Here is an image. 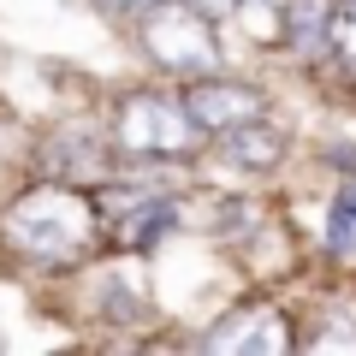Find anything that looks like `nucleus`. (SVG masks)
<instances>
[{
    "instance_id": "f257e3e1",
    "label": "nucleus",
    "mask_w": 356,
    "mask_h": 356,
    "mask_svg": "<svg viewBox=\"0 0 356 356\" xmlns=\"http://www.w3.org/2000/svg\"><path fill=\"white\" fill-rule=\"evenodd\" d=\"M107 250V220L102 196L83 184H60V178L30 172L6 202H0V267L13 273H72L89 267Z\"/></svg>"
},
{
    "instance_id": "f03ea898",
    "label": "nucleus",
    "mask_w": 356,
    "mask_h": 356,
    "mask_svg": "<svg viewBox=\"0 0 356 356\" xmlns=\"http://www.w3.org/2000/svg\"><path fill=\"white\" fill-rule=\"evenodd\" d=\"M102 125H107L119 166H196L208 154V137L191 119L172 77L113 89L102 102Z\"/></svg>"
},
{
    "instance_id": "7ed1b4c3",
    "label": "nucleus",
    "mask_w": 356,
    "mask_h": 356,
    "mask_svg": "<svg viewBox=\"0 0 356 356\" xmlns=\"http://www.w3.org/2000/svg\"><path fill=\"white\" fill-rule=\"evenodd\" d=\"M125 36L137 48V60L154 77H172V83H184L196 72H214V65H232L226 24H214L208 13H196L184 0H154L143 18H131Z\"/></svg>"
},
{
    "instance_id": "20e7f679",
    "label": "nucleus",
    "mask_w": 356,
    "mask_h": 356,
    "mask_svg": "<svg viewBox=\"0 0 356 356\" xmlns=\"http://www.w3.org/2000/svg\"><path fill=\"white\" fill-rule=\"evenodd\" d=\"M24 166L36 178H60V184H83V191H102L107 178L119 172V154L107 143L102 113L83 119H60V125H42L24 137Z\"/></svg>"
},
{
    "instance_id": "39448f33",
    "label": "nucleus",
    "mask_w": 356,
    "mask_h": 356,
    "mask_svg": "<svg viewBox=\"0 0 356 356\" xmlns=\"http://www.w3.org/2000/svg\"><path fill=\"white\" fill-rule=\"evenodd\" d=\"M202 161H214L232 184H267V178H280L285 166L297 161V131H291V119L273 107V113H261V119H243V125L208 137Z\"/></svg>"
},
{
    "instance_id": "423d86ee",
    "label": "nucleus",
    "mask_w": 356,
    "mask_h": 356,
    "mask_svg": "<svg viewBox=\"0 0 356 356\" xmlns=\"http://www.w3.org/2000/svg\"><path fill=\"white\" fill-rule=\"evenodd\" d=\"M196 350H226V356H280L297 350V321L280 297H243V303H226L202 321L196 332Z\"/></svg>"
},
{
    "instance_id": "0eeeda50",
    "label": "nucleus",
    "mask_w": 356,
    "mask_h": 356,
    "mask_svg": "<svg viewBox=\"0 0 356 356\" xmlns=\"http://www.w3.org/2000/svg\"><path fill=\"white\" fill-rule=\"evenodd\" d=\"M178 95H184V107H191V119L202 125V137H220V131L243 125V119H261L273 113V89L261 83L255 72H238V65H214V72H196L178 83Z\"/></svg>"
},
{
    "instance_id": "6e6552de",
    "label": "nucleus",
    "mask_w": 356,
    "mask_h": 356,
    "mask_svg": "<svg viewBox=\"0 0 356 356\" xmlns=\"http://www.w3.org/2000/svg\"><path fill=\"white\" fill-rule=\"evenodd\" d=\"M83 315L95 321V327H119V332L149 327V321H154V291H149V280H143V255L113 250V261L89 267Z\"/></svg>"
},
{
    "instance_id": "1a4fd4ad",
    "label": "nucleus",
    "mask_w": 356,
    "mask_h": 356,
    "mask_svg": "<svg viewBox=\"0 0 356 356\" xmlns=\"http://www.w3.org/2000/svg\"><path fill=\"white\" fill-rule=\"evenodd\" d=\"M327 36H332V0H285L280 54L297 72H327Z\"/></svg>"
},
{
    "instance_id": "9d476101",
    "label": "nucleus",
    "mask_w": 356,
    "mask_h": 356,
    "mask_svg": "<svg viewBox=\"0 0 356 356\" xmlns=\"http://www.w3.org/2000/svg\"><path fill=\"white\" fill-rule=\"evenodd\" d=\"M315 250L327 261H356V172L332 178L321 220H315Z\"/></svg>"
},
{
    "instance_id": "9b49d317",
    "label": "nucleus",
    "mask_w": 356,
    "mask_h": 356,
    "mask_svg": "<svg viewBox=\"0 0 356 356\" xmlns=\"http://www.w3.org/2000/svg\"><path fill=\"white\" fill-rule=\"evenodd\" d=\"M297 350H356V303L350 297L321 303V315L309 321V332H297Z\"/></svg>"
},
{
    "instance_id": "f8f14e48",
    "label": "nucleus",
    "mask_w": 356,
    "mask_h": 356,
    "mask_svg": "<svg viewBox=\"0 0 356 356\" xmlns=\"http://www.w3.org/2000/svg\"><path fill=\"white\" fill-rule=\"evenodd\" d=\"M83 6H95V13H102L113 30H131V18H143L154 0H83Z\"/></svg>"
},
{
    "instance_id": "ddd939ff",
    "label": "nucleus",
    "mask_w": 356,
    "mask_h": 356,
    "mask_svg": "<svg viewBox=\"0 0 356 356\" xmlns=\"http://www.w3.org/2000/svg\"><path fill=\"white\" fill-rule=\"evenodd\" d=\"M184 6H196V13H208V18H214V24H226V18H232V6H238V0H184Z\"/></svg>"
},
{
    "instance_id": "4468645a",
    "label": "nucleus",
    "mask_w": 356,
    "mask_h": 356,
    "mask_svg": "<svg viewBox=\"0 0 356 356\" xmlns=\"http://www.w3.org/2000/svg\"><path fill=\"white\" fill-rule=\"evenodd\" d=\"M280 6H285V0H280Z\"/></svg>"
}]
</instances>
